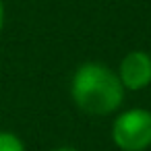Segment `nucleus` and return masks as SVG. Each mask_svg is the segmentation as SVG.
Listing matches in <instances>:
<instances>
[{"label": "nucleus", "mask_w": 151, "mask_h": 151, "mask_svg": "<svg viewBox=\"0 0 151 151\" xmlns=\"http://www.w3.org/2000/svg\"><path fill=\"white\" fill-rule=\"evenodd\" d=\"M124 93L116 70L101 62H83L70 77V99L89 116H110L118 112Z\"/></svg>", "instance_id": "1"}, {"label": "nucleus", "mask_w": 151, "mask_h": 151, "mask_svg": "<svg viewBox=\"0 0 151 151\" xmlns=\"http://www.w3.org/2000/svg\"><path fill=\"white\" fill-rule=\"evenodd\" d=\"M110 137L120 151H147L151 147V110L128 108L116 114Z\"/></svg>", "instance_id": "2"}, {"label": "nucleus", "mask_w": 151, "mask_h": 151, "mask_svg": "<svg viewBox=\"0 0 151 151\" xmlns=\"http://www.w3.org/2000/svg\"><path fill=\"white\" fill-rule=\"evenodd\" d=\"M124 91H143L151 85V54L145 50L128 52L116 70Z\"/></svg>", "instance_id": "3"}, {"label": "nucleus", "mask_w": 151, "mask_h": 151, "mask_svg": "<svg viewBox=\"0 0 151 151\" xmlns=\"http://www.w3.org/2000/svg\"><path fill=\"white\" fill-rule=\"evenodd\" d=\"M0 151H27V147L17 132L0 130Z\"/></svg>", "instance_id": "4"}, {"label": "nucleus", "mask_w": 151, "mask_h": 151, "mask_svg": "<svg viewBox=\"0 0 151 151\" xmlns=\"http://www.w3.org/2000/svg\"><path fill=\"white\" fill-rule=\"evenodd\" d=\"M4 21H6V11H4V0H0V33L4 29Z\"/></svg>", "instance_id": "5"}, {"label": "nucleus", "mask_w": 151, "mask_h": 151, "mask_svg": "<svg viewBox=\"0 0 151 151\" xmlns=\"http://www.w3.org/2000/svg\"><path fill=\"white\" fill-rule=\"evenodd\" d=\"M50 151H79L77 147H70V145H60V147H54Z\"/></svg>", "instance_id": "6"}]
</instances>
